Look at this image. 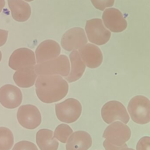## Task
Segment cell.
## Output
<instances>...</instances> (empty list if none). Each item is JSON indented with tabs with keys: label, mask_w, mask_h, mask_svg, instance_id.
I'll return each mask as SVG.
<instances>
[{
	"label": "cell",
	"mask_w": 150,
	"mask_h": 150,
	"mask_svg": "<svg viewBox=\"0 0 150 150\" xmlns=\"http://www.w3.org/2000/svg\"><path fill=\"white\" fill-rule=\"evenodd\" d=\"M130 128L120 122H115L108 126L103 133V137L113 145L121 146L130 139Z\"/></svg>",
	"instance_id": "obj_6"
},
{
	"label": "cell",
	"mask_w": 150,
	"mask_h": 150,
	"mask_svg": "<svg viewBox=\"0 0 150 150\" xmlns=\"http://www.w3.org/2000/svg\"><path fill=\"white\" fill-rule=\"evenodd\" d=\"M61 47L59 43L52 40L41 42L35 51L36 62L41 63L53 59L59 56Z\"/></svg>",
	"instance_id": "obj_13"
},
{
	"label": "cell",
	"mask_w": 150,
	"mask_h": 150,
	"mask_svg": "<svg viewBox=\"0 0 150 150\" xmlns=\"http://www.w3.org/2000/svg\"><path fill=\"white\" fill-rule=\"evenodd\" d=\"M38 75H59L67 77L70 72V64L67 56L60 55L53 59L50 60L35 66Z\"/></svg>",
	"instance_id": "obj_2"
},
{
	"label": "cell",
	"mask_w": 150,
	"mask_h": 150,
	"mask_svg": "<svg viewBox=\"0 0 150 150\" xmlns=\"http://www.w3.org/2000/svg\"><path fill=\"white\" fill-rule=\"evenodd\" d=\"M92 144L91 136L84 131H76L70 136L66 145L67 150H87Z\"/></svg>",
	"instance_id": "obj_15"
},
{
	"label": "cell",
	"mask_w": 150,
	"mask_h": 150,
	"mask_svg": "<svg viewBox=\"0 0 150 150\" xmlns=\"http://www.w3.org/2000/svg\"><path fill=\"white\" fill-rule=\"evenodd\" d=\"M82 107L76 99L70 98L56 104L55 112L59 120L67 123L76 121L81 115Z\"/></svg>",
	"instance_id": "obj_4"
},
{
	"label": "cell",
	"mask_w": 150,
	"mask_h": 150,
	"mask_svg": "<svg viewBox=\"0 0 150 150\" xmlns=\"http://www.w3.org/2000/svg\"><path fill=\"white\" fill-rule=\"evenodd\" d=\"M22 100V91L17 86L6 84L0 88V103L5 108H16L20 105Z\"/></svg>",
	"instance_id": "obj_12"
},
{
	"label": "cell",
	"mask_w": 150,
	"mask_h": 150,
	"mask_svg": "<svg viewBox=\"0 0 150 150\" xmlns=\"http://www.w3.org/2000/svg\"><path fill=\"white\" fill-rule=\"evenodd\" d=\"M91 1L96 9L102 11L106 8L112 7L115 0H91Z\"/></svg>",
	"instance_id": "obj_22"
},
{
	"label": "cell",
	"mask_w": 150,
	"mask_h": 150,
	"mask_svg": "<svg viewBox=\"0 0 150 150\" xmlns=\"http://www.w3.org/2000/svg\"><path fill=\"white\" fill-rule=\"evenodd\" d=\"M2 59V54L1 52V51H0V62H1V60Z\"/></svg>",
	"instance_id": "obj_28"
},
{
	"label": "cell",
	"mask_w": 150,
	"mask_h": 150,
	"mask_svg": "<svg viewBox=\"0 0 150 150\" xmlns=\"http://www.w3.org/2000/svg\"><path fill=\"white\" fill-rule=\"evenodd\" d=\"M88 40L83 29L74 27L67 31L62 38V48L68 52L80 49L87 44Z\"/></svg>",
	"instance_id": "obj_9"
},
{
	"label": "cell",
	"mask_w": 150,
	"mask_h": 150,
	"mask_svg": "<svg viewBox=\"0 0 150 150\" xmlns=\"http://www.w3.org/2000/svg\"><path fill=\"white\" fill-rule=\"evenodd\" d=\"M36 94L42 102L52 104L65 98L68 93L67 81L59 75H40L35 83Z\"/></svg>",
	"instance_id": "obj_1"
},
{
	"label": "cell",
	"mask_w": 150,
	"mask_h": 150,
	"mask_svg": "<svg viewBox=\"0 0 150 150\" xmlns=\"http://www.w3.org/2000/svg\"><path fill=\"white\" fill-rule=\"evenodd\" d=\"M36 57L33 51L27 48L15 50L9 60V67L14 70L36 65Z\"/></svg>",
	"instance_id": "obj_11"
},
{
	"label": "cell",
	"mask_w": 150,
	"mask_h": 150,
	"mask_svg": "<svg viewBox=\"0 0 150 150\" xmlns=\"http://www.w3.org/2000/svg\"><path fill=\"white\" fill-rule=\"evenodd\" d=\"M137 150H150V137H144L137 143Z\"/></svg>",
	"instance_id": "obj_24"
},
{
	"label": "cell",
	"mask_w": 150,
	"mask_h": 150,
	"mask_svg": "<svg viewBox=\"0 0 150 150\" xmlns=\"http://www.w3.org/2000/svg\"><path fill=\"white\" fill-rule=\"evenodd\" d=\"M5 5V0H0V13L1 12Z\"/></svg>",
	"instance_id": "obj_26"
},
{
	"label": "cell",
	"mask_w": 150,
	"mask_h": 150,
	"mask_svg": "<svg viewBox=\"0 0 150 150\" xmlns=\"http://www.w3.org/2000/svg\"><path fill=\"white\" fill-rule=\"evenodd\" d=\"M12 150H38L36 144L26 141L18 142L14 145Z\"/></svg>",
	"instance_id": "obj_23"
},
{
	"label": "cell",
	"mask_w": 150,
	"mask_h": 150,
	"mask_svg": "<svg viewBox=\"0 0 150 150\" xmlns=\"http://www.w3.org/2000/svg\"><path fill=\"white\" fill-rule=\"evenodd\" d=\"M73 133V130L69 125L61 124L55 129L54 137L62 143H67L69 137Z\"/></svg>",
	"instance_id": "obj_21"
},
{
	"label": "cell",
	"mask_w": 150,
	"mask_h": 150,
	"mask_svg": "<svg viewBox=\"0 0 150 150\" xmlns=\"http://www.w3.org/2000/svg\"><path fill=\"white\" fill-rule=\"evenodd\" d=\"M101 117L105 122L111 124L116 120H120L127 124L129 120V116L123 104L119 101H108L102 107Z\"/></svg>",
	"instance_id": "obj_7"
},
{
	"label": "cell",
	"mask_w": 150,
	"mask_h": 150,
	"mask_svg": "<svg viewBox=\"0 0 150 150\" xmlns=\"http://www.w3.org/2000/svg\"><path fill=\"white\" fill-rule=\"evenodd\" d=\"M79 53L86 66L89 68H97L103 62V54L101 50L93 44L85 45L79 49Z\"/></svg>",
	"instance_id": "obj_14"
},
{
	"label": "cell",
	"mask_w": 150,
	"mask_h": 150,
	"mask_svg": "<svg viewBox=\"0 0 150 150\" xmlns=\"http://www.w3.org/2000/svg\"><path fill=\"white\" fill-rule=\"evenodd\" d=\"M11 16L17 22H24L30 17L31 8L29 4L23 0H8Z\"/></svg>",
	"instance_id": "obj_17"
},
{
	"label": "cell",
	"mask_w": 150,
	"mask_h": 150,
	"mask_svg": "<svg viewBox=\"0 0 150 150\" xmlns=\"http://www.w3.org/2000/svg\"><path fill=\"white\" fill-rule=\"evenodd\" d=\"M53 132L46 129H40L36 134V142L40 150H57L59 143Z\"/></svg>",
	"instance_id": "obj_19"
},
{
	"label": "cell",
	"mask_w": 150,
	"mask_h": 150,
	"mask_svg": "<svg viewBox=\"0 0 150 150\" xmlns=\"http://www.w3.org/2000/svg\"><path fill=\"white\" fill-rule=\"evenodd\" d=\"M103 146L106 150H121L123 148L128 147L126 144L121 146H115L111 144L107 140H105L103 142Z\"/></svg>",
	"instance_id": "obj_25"
},
{
	"label": "cell",
	"mask_w": 150,
	"mask_h": 150,
	"mask_svg": "<svg viewBox=\"0 0 150 150\" xmlns=\"http://www.w3.org/2000/svg\"><path fill=\"white\" fill-rule=\"evenodd\" d=\"M71 69L69 75L65 79L68 83L75 82L81 78L86 69L85 64L82 60L79 52L73 51L69 55Z\"/></svg>",
	"instance_id": "obj_18"
},
{
	"label": "cell",
	"mask_w": 150,
	"mask_h": 150,
	"mask_svg": "<svg viewBox=\"0 0 150 150\" xmlns=\"http://www.w3.org/2000/svg\"><path fill=\"white\" fill-rule=\"evenodd\" d=\"M17 118L19 124L28 129L37 128L42 121L41 113L38 108L32 105L21 106L18 110Z\"/></svg>",
	"instance_id": "obj_8"
},
{
	"label": "cell",
	"mask_w": 150,
	"mask_h": 150,
	"mask_svg": "<svg viewBox=\"0 0 150 150\" xmlns=\"http://www.w3.org/2000/svg\"><path fill=\"white\" fill-rule=\"evenodd\" d=\"M127 109L135 123L143 125L150 122V100L145 96L137 95L132 98Z\"/></svg>",
	"instance_id": "obj_3"
},
{
	"label": "cell",
	"mask_w": 150,
	"mask_h": 150,
	"mask_svg": "<svg viewBox=\"0 0 150 150\" xmlns=\"http://www.w3.org/2000/svg\"><path fill=\"white\" fill-rule=\"evenodd\" d=\"M121 150H135L133 149H129V148H128L127 147V148H123V149H121Z\"/></svg>",
	"instance_id": "obj_27"
},
{
	"label": "cell",
	"mask_w": 150,
	"mask_h": 150,
	"mask_svg": "<svg viewBox=\"0 0 150 150\" xmlns=\"http://www.w3.org/2000/svg\"><path fill=\"white\" fill-rule=\"evenodd\" d=\"M14 137L9 129L0 127V150H10L13 147Z\"/></svg>",
	"instance_id": "obj_20"
},
{
	"label": "cell",
	"mask_w": 150,
	"mask_h": 150,
	"mask_svg": "<svg viewBox=\"0 0 150 150\" xmlns=\"http://www.w3.org/2000/svg\"><path fill=\"white\" fill-rule=\"evenodd\" d=\"M102 18L105 26L112 32H122L127 27V20L118 9L107 8L103 12Z\"/></svg>",
	"instance_id": "obj_10"
},
{
	"label": "cell",
	"mask_w": 150,
	"mask_h": 150,
	"mask_svg": "<svg viewBox=\"0 0 150 150\" xmlns=\"http://www.w3.org/2000/svg\"><path fill=\"white\" fill-rule=\"evenodd\" d=\"M35 66L23 68L15 72L13 80L18 86L21 88H29L34 85L38 77Z\"/></svg>",
	"instance_id": "obj_16"
},
{
	"label": "cell",
	"mask_w": 150,
	"mask_h": 150,
	"mask_svg": "<svg viewBox=\"0 0 150 150\" xmlns=\"http://www.w3.org/2000/svg\"><path fill=\"white\" fill-rule=\"evenodd\" d=\"M24 1H26L27 2H31L32 1H34V0H24Z\"/></svg>",
	"instance_id": "obj_29"
},
{
	"label": "cell",
	"mask_w": 150,
	"mask_h": 150,
	"mask_svg": "<svg viewBox=\"0 0 150 150\" xmlns=\"http://www.w3.org/2000/svg\"><path fill=\"white\" fill-rule=\"evenodd\" d=\"M85 31L89 41L98 45H105L111 38V32L106 28L100 18L86 21Z\"/></svg>",
	"instance_id": "obj_5"
}]
</instances>
